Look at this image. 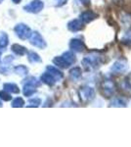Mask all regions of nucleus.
<instances>
[{"mask_svg":"<svg viewBox=\"0 0 131 147\" xmlns=\"http://www.w3.org/2000/svg\"><path fill=\"white\" fill-rule=\"evenodd\" d=\"M103 62L102 60V56L96 52H92V53L88 54L82 59V66L86 71H91L93 69L97 68Z\"/></svg>","mask_w":131,"mask_h":147,"instance_id":"f257e3e1","label":"nucleus"},{"mask_svg":"<svg viewBox=\"0 0 131 147\" xmlns=\"http://www.w3.org/2000/svg\"><path fill=\"white\" fill-rule=\"evenodd\" d=\"M101 91L104 97L111 98L116 93V85L112 80H104L101 84Z\"/></svg>","mask_w":131,"mask_h":147,"instance_id":"f03ea898","label":"nucleus"},{"mask_svg":"<svg viewBox=\"0 0 131 147\" xmlns=\"http://www.w3.org/2000/svg\"><path fill=\"white\" fill-rule=\"evenodd\" d=\"M79 96L80 99L88 103V102H91L93 99L95 98V90L94 88L91 86H83L79 89Z\"/></svg>","mask_w":131,"mask_h":147,"instance_id":"7ed1b4c3","label":"nucleus"},{"mask_svg":"<svg viewBox=\"0 0 131 147\" xmlns=\"http://www.w3.org/2000/svg\"><path fill=\"white\" fill-rule=\"evenodd\" d=\"M14 30H15L16 34L23 40L30 38V36L32 35V30L27 25H25V24H19V25H17L15 28H14Z\"/></svg>","mask_w":131,"mask_h":147,"instance_id":"20e7f679","label":"nucleus"},{"mask_svg":"<svg viewBox=\"0 0 131 147\" xmlns=\"http://www.w3.org/2000/svg\"><path fill=\"white\" fill-rule=\"evenodd\" d=\"M30 42L33 46L37 47V48H40V49H44V48H46V46H47L46 41H45L43 37L41 36V34L37 32H32V35L30 36Z\"/></svg>","mask_w":131,"mask_h":147,"instance_id":"39448f33","label":"nucleus"},{"mask_svg":"<svg viewBox=\"0 0 131 147\" xmlns=\"http://www.w3.org/2000/svg\"><path fill=\"white\" fill-rule=\"evenodd\" d=\"M43 7H44V3L41 0H33L30 4H28V5H26L24 7V10L30 12V13L36 14V13H39V12L43 9Z\"/></svg>","mask_w":131,"mask_h":147,"instance_id":"423d86ee","label":"nucleus"},{"mask_svg":"<svg viewBox=\"0 0 131 147\" xmlns=\"http://www.w3.org/2000/svg\"><path fill=\"white\" fill-rule=\"evenodd\" d=\"M128 69V63L126 61V59H118V61H116L114 63V65L112 66L111 70L116 74H122L127 71Z\"/></svg>","mask_w":131,"mask_h":147,"instance_id":"0eeeda50","label":"nucleus"},{"mask_svg":"<svg viewBox=\"0 0 131 147\" xmlns=\"http://www.w3.org/2000/svg\"><path fill=\"white\" fill-rule=\"evenodd\" d=\"M97 18H98V14L95 13V12L92 10L84 11L83 13L80 14V16H79V20L81 21L83 24L91 23L92 21H94L95 19H97Z\"/></svg>","mask_w":131,"mask_h":147,"instance_id":"6e6552de","label":"nucleus"},{"mask_svg":"<svg viewBox=\"0 0 131 147\" xmlns=\"http://www.w3.org/2000/svg\"><path fill=\"white\" fill-rule=\"evenodd\" d=\"M70 48L73 51L75 52H82L86 49V45L85 43L79 38H73L71 40L70 42Z\"/></svg>","mask_w":131,"mask_h":147,"instance_id":"1a4fd4ad","label":"nucleus"},{"mask_svg":"<svg viewBox=\"0 0 131 147\" xmlns=\"http://www.w3.org/2000/svg\"><path fill=\"white\" fill-rule=\"evenodd\" d=\"M68 28L73 32H79L84 28V24H83L80 20L75 19V20H71V22H69L68 24Z\"/></svg>","mask_w":131,"mask_h":147,"instance_id":"9d476101","label":"nucleus"},{"mask_svg":"<svg viewBox=\"0 0 131 147\" xmlns=\"http://www.w3.org/2000/svg\"><path fill=\"white\" fill-rule=\"evenodd\" d=\"M40 80H41L42 82H44L45 84L49 85V86H53V85L56 84V82H57L53 76H52L51 74L48 73V72H45L43 75L41 76Z\"/></svg>","mask_w":131,"mask_h":147,"instance_id":"9b49d317","label":"nucleus"},{"mask_svg":"<svg viewBox=\"0 0 131 147\" xmlns=\"http://www.w3.org/2000/svg\"><path fill=\"white\" fill-rule=\"evenodd\" d=\"M46 70H47V72L50 73L52 76H53L57 82H58V80H61L64 78V74L62 73L60 70H58L56 67H54V66H48V67L46 68Z\"/></svg>","mask_w":131,"mask_h":147,"instance_id":"f8f14e48","label":"nucleus"},{"mask_svg":"<svg viewBox=\"0 0 131 147\" xmlns=\"http://www.w3.org/2000/svg\"><path fill=\"white\" fill-rule=\"evenodd\" d=\"M53 63L57 66V67L62 68V69H67V68H69L71 66L70 64L67 62V61L62 56L55 57V58L53 59Z\"/></svg>","mask_w":131,"mask_h":147,"instance_id":"ddd939ff","label":"nucleus"},{"mask_svg":"<svg viewBox=\"0 0 131 147\" xmlns=\"http://www.w3.org/2000/svg\"><path fill=\"white\" fill-rule=\"evenodd\" d=\"M11 49H12V51L18 56H24L25 54H27V52H28L27 48L20 45V44H14V45H12Z\"/></svg>","mask_w":131,"mask_h":147,"instance_id":"4468645a","label":"nucleus"},{"mask_svg":"<svg viewBox=\"0 0 131 147\" xmlns=\"http://www.w3.org/2000/svg\"><path fill=\"white\" fill-rule=\"evenodd\" d=\"M64 59L68 62L70 65H73V64L75 63V61H77V57H75V53H73V51H67L65 53L62 55Z\"/></svg>","mask_w":131,"mask_h":147,"instance_id":"2eb2a0df","label":"nucleus"},{"mask_svg":"<svg viewBox=\"0 0 131 147\" xmlns=\"http://www.w3.org/2000/svg\"><path fill=\"white\" fill-rule=\"evenodd\" d=\"M120 20L123 26L127 28H131V13L130 12H126V13L121 14Z\"/></svg>","mask_w":131,"mask_h":147,"instance_id":"dca6fc26","label":"nucleus"},{"mask_svg":"<svg viewBox=\"0 0 131 147\" xmlns=\"http://www.w3.org/2000/svg\"><path fill=\"white\" fill-rule=\"evenodd\" d=\"M35 92H36V89H35L34 86H32V85H30V84H25L24 89H23V93L25 96H27V97L32 96Z\"/></svg>","mask_w":131,"mask_h":147,"instance_id":"f3484780","label":"nucleus"},{"mask_svg":"<svg viewBox=\"0 0 131 147\" xmlns=\"http://www.w3.org/2000/svg\"><path fill=\"white\" fill-rule=\"evenodd\" d=\"M3 87L5 90H7L8 92H11V93H19V92H20V89H19L18 85L15 84H12V82L5 84L3 85Z\"/></svg>","mask_w":131,"mask_h":147,"instance_id":"a211bd4d","label":"nucleus"},{"mask_svg":"<svg viewBox=\"0 0 131 147\" xmlns=\"http://www.w3.org/2000/svg\"><path fill=\"white\" fill-rule=\"evenodd\" d=\"M28 61L30 63H40L41 62V58L37 53H35L34 51H30L28 53Z\"/></svg>","mask_w":131,"mask_h":147,"instance_id":"6ab92c4d","label":"nucleus"},{"mask_svg":"<svg viewBox=\"0 0 131 147\" xmlns=\"http://www.w3.org/2000/svg\"><path fill=\"white\" fill-rule=\"evenodd\" d=\"M81 69L79 67H75L70 71V76L73 80H78L81 77Z\"/></svg>","mask_w":131,"mask_h":147,"instance_id":"aec40b11","label":"nucleus"},{"mask_svg":"<svg viewBox=\"0 0 131 147\" xmlns=\"http://www.w3.org/2000/svg\"><path fill=\"white\" fill-rule=\"evenodd\" d=\"M9 43V37L4 32H0V48H5Z\"/></svg>","mask_w":131,"mask_h":147,"instance_id":"412c9836","label":"nucleus"},{"mask_svg":"<svg viewBox=\"0 0 131 147\" xmlns=\"http://www.w3.org/2000/svg\"><path fill=\"white\" fill-rule=\"evenodd\" d=\"M111 106H113V107H125L126 102L122 98H120V97H116L112 101Z\"/></svg>","mask_w":131,"mask_h":147,"instance_id":"4be33fe9","label":"nucleus"},{"mask_svg":"<svg viewBox=\"0 0 131 147\" xmlns=\"http://www.w3.org/2000/svg\"><path fill=\"white\" fill-rule=\"evenodd\" d=\"M25 84H30L34 87H37L40 85V82L37 80V79H35L34 77H30L25 80Z\"/></svg>","mask_w":131,"mask_h":147,"instance_id":"5701e85b","label":"nucleus"},{"mask_svg":"<svg viewBox=\"0 0 131 147\" xmlns=\"http://www.w3.org/2000/svg\"><path fill=\"white\" fill-rule=\"evenodd\" d=\"M15 72L20 76H26L28 75V69L24 65H20V66H17L15 68Z\"/></svg>","mask_w":131,"mask_h":147,"instance_id":"b1692460","label":"nucleus"},{"mask_svg":"<svg viewBox=\"0 0 131 147\" xmlns=\"http://www.w3.org/2000/svg\"><path fill=\"white\" fill-rule=\"evenodd\" d=\"M121 42L127 46H131V30H128L121 39Z\"/></svg>","mask_w":131,"mask_h":147,"instance_id":"393cba45","label":"nucleus"},{"mask_svg":"<svg viewBox=\"0 0 131 147\" xmlns=\"http://www.w3.org/2000/svg\"><path fill=\"white\" fill-rule=\"evenodd\" d=\"M25 101L22 97H17V98L12 102V107H23Z\"/></svg>","mask_w":131,"mask_h":147,"instance_id":"a878e982","label":"nucleus"},{"mask_svg":"<svg viewBox=\"0 0 131 147\" xmlns=\"http://www.w3.org/2000/svg\"><path fill=\"white\" fill-rule=\"evenodd\" d=\"M0 98L2 99V100H4V101H10L11 99H12V96H11V94L9 93L7 90H1L0 91Z\"/></svg>","mask_w":131,"mask_h":147,"instance_id":"bb28decb","label":"nucleus"},{"mask_svg":"<svg viewBox=\"0 0 131 147\" xmlns=\"http://www.w3.org/2000/svg\"><path fill=\"white\" fill-rule=\"evenodd\" d=\"M30 103L32 104L30 106H34V107H37V106L40 105V103H41V100H40L39 98H34V99H30Z\"/></svg>","mask_w":131,"mask_h":147,"instance_id":"cd10ccee","label":"nucleus"},{"mask_svg":"<svg viewBox=\"0 0 131 147\" xmlns=\"http://www.w3.org/2000/svg\"><path fill=\"white\" fill-rule=\"evenodd\" d=\"M14 60V57L13 56H7L5 58V60H4V62L7 63V62H12V61Z\"/></svg>","mask_w":131,"mask_h":147,"instance_id":"c85d7f7f","label":"nucleus"},{"mask_svg":"<svg viewBox=\"0 0 131 147\" xmlns=\"http://www.w3.org/2000/svg\"><path fill=\"white\" fill-rule=\"evenodd\" d=\"M114 2H115L116 4H118V5H120V4L124 3V0H114Z\"/></svg>","mask_w":131,"mask_h":147,"instance_id":"c756f323","label":"nucleus"},{"mask_svg":"<svg viewBox=\"0 0 131 147\" xmlns=\"http://www.w3.org/2000/svg\"><path fill=\"white\" fill-rule=\"evenodd\" d=\"M80 1H81V3L84 4V5H88V4H90L91 0H80Z\"/></svg>","mask_w":131,"mask_h":147,"instance_id":"7c9ffc66","label":"nucleus"},{"mask_svg":"<svg viewBox=\"0 0 131 147\" xmlns=\"http://www.w3.org/2000/svg\"><path fill=\"white\" fill-rule=\"evenodd\" d=\"M12 1H13L14 3H17V4H18V3H20V2L22 1V0H12Z\"/></svg>","mask_w":131,"mask_h":147,"instance_id":"2f4dec72","label":"nucleus"},{"mask_svg":"<svg viewBox=\"0 0 131 147\" xmlns=\"http://www.w3.org/2000/svg\"><path fill=\"white\" fill-rule=\"evenodd\" d=\"M1 54H2V48H0V56H1Z\"/></svg>","mask_w":131,"mask_h":147,"instance_id":"473e14b6","label":"nucleus"},{"mask_svg":"<svg viewBox=\"0 0 131 147\" xmlns=\"http://www.w3.org/2000/svg\"><path fill=\"white\" fill-rule=\"evenodd\" d=\"M2 1H3V0H0V3H1V2H2Z\"/></svg>","mask_w":131,"mask_h":147,"instance_id":"72a5a7b5","label":"nucleus"},{"mask_svg":"<svg viewBox=\"0 0 131 147\" xmlns=\"http://www.w3.org/2000/svg\"><path fill=\"white\" fill-rule=\"evenodd\" d=\"M0 106H1V102H0Z\"/></svg>","mask_w":131,"mask_h":147,"instance_id":"f704fd0d","label":"nucleus"}]
</instances>
